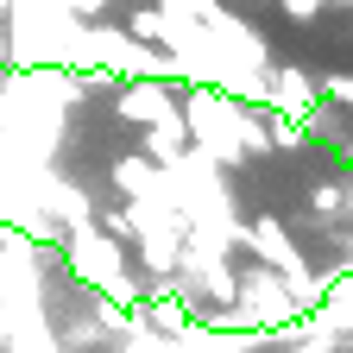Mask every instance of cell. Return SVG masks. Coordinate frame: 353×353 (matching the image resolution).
<instances>
[{
    "label": "cell",
    "mask_w": 353,
    "mask_h": 353,
    "mask_svg": "<svg viewBox=\"0 0 353 353\" xmlns=\"http://www.w3.org/2000/svg\"><path fill=\"white\" fill-rule=\"evenodd\" d=\"M176 114H183L190 152H202L208 164H246V158H265V152H272L259 108H246V101H234V95H221V88H190Z\"/></svg>",
    "instance_id": "1"
},
{
    "label": "cell",
    "mask_w": 353,
    "mask_h": 353,
    "mask_svg": "<svg viewBox=\"0 0 353 353\" xmlns=\"http://www.w3.org/2000/svg\"><path fill=\"white\" fill-rule=\"evenodd\" d=\"M63 252H70V278L88 284L101 303H120V309L139 303V284H132V272H126L120 240H108L95 221H76V228L63 234Z\"/></svg>",
    "instance_id": "2"
},
{
    "label": "cell",
    "mask_w": 353,
    "mask_h": 353,
    "mask_svg": "<svg viewBox=\"0 0 353 353\" xmlns=\"http://www.w3.org/2000/svg\"><path fill=\"white\" fill-rule=\"evenodd\" d=\"M126 214H132V246H139V259L152 265L158 278H164V272H176V252H183L190 228H183V214L170 208V196H164V190L132 196V202H126Z\"/></svg>",
    "instance_id": "3"
},
{
    "label": "cell",
    "mask_w": 353,
    "mask_h": 353,
    "mask_svg": "<svg viewBox=\"0 0 353 353\" xmlns=\"http://www.w3.org/2000/svg\"><path fill=\"white\" fill-rule=\"evenodd\" d=\"M170 88L176 82H158V76H132V82H120V95H114V114L126 120V126H152V120H164L176 101H170Z\"/></svg>",
    "instance_id": "4"
},
{
    "label": "cell",
    "mask_w": 353,
    "mask_h": 353,
    "mask_svg": "<svg viewBox=\"0 0 353 353\" xmlns=\"http://www.w3.org/2000/svg\"><path fill=\"white\" fill-rule=\"evenodd\" d=\"M265 108L290 114V120H316L322 88H316V76H303V70H272V76H265Z\"/></svg>",
    "instance_id": "5"
},
{
    "label": "cell",
    "mask_w": 353,
    "mask_h": 353,
    "mask_svg": "<svg viewBox=\"0 0 353 353\" xmlns=\"http://www.w3.org/2000/svg\"><path fill=\"white\" fill-rule=\"evenodd\" d=\"M176 152H190V132H183V114H164V120H152V126H139V158H152V164H164V158H176Z\"/></svg>",
    "instance_id": "6"
},
{
    "label": "cell",
    "mask_w": 353,
    "mask_h": 353,
    "mask_svg": "<svg viewBox=\"0 0 353 353\" xmlns=\"http://www.w3.org/2000/svg\"><path fill=\"white\" fill-rule=\"evenodd\" d=\"M114 183L126 190V202L132 196H152L158 190V164L152 158H114Z\"/></svg>",
    "instance_id": "7"
},
{
    "label": "cell",
    "mask_w": 353,
    "mask_h": 353,
    "mask_svg": "<svg viewBox=\"0 0 353 353\" xmlns=\"http://www.w3.org/2000/svg\"><path fill=\"white\" fill-rule=\"evenodd\" d=\"M265 139H272L278 152H296V145L316 139V132H309V120H290V114H272V108H265Z\"/></svg>",
    "instance_id": "8"
},
{
    "label": "cell",
    "mask_w": 353,
    "mask_h": 353,
    "mask_svg": "<svg viewBox=\"0 0 353 353\" xmlns=\"http://www.w3.org/2000/svg\"><path fill=\"white\" fill-rule=\"evenodd\" d=\"M316 214L347 221V214H353V190H347V183H322V190H316Z\"/></svg>",
    "instance_id": "9"
},
{
    "label": "cell",
    "mask_w": 353,
    "mask_h": 353,
    "mask_svg": "<svg viewBox=\"0 0 353 353\" xmlns=\"http://www.w3.org/2000/svg\"><path fill=\"white\" fill-rule=\"evenodd\" d=\"M95 228H101L108 240H120V246H132V214H126V208H108V214L95 221Z\"/></svg>",
    "instance_id": "10"
},
{
    "label": "cell",
    "mask_w": 353,
    "mask_h": 353,
    "mask_svg": "<svg viewBox=\"0 0 353 353\" xmlns=\"http://www.w3.org/2000/svg\"><path fill=\"white\" fill-rule=\"evenodd\" d=\"M126 32L139 38V44H158V7H132V19H126Z\"/></svg>",
    "instance_id": "11"
},
{
    "label": "cell",
    "mask_w": 353,
    "mask_h": 353,
    "mask_svg": "<svg viewBox=\"0 0 353 353\" xmlns=\"http://www.w3.org/2000/svg\"><path fill=\"white\" fill-rule=\"evenodd\" d=\"M316 88H322V101H334V108H347V114H353V76H322Z\"/></svg>",
    "instance_id": "12"
},
{
    "label": "cell",
    "mask_w": 353,
    "mask_h": 353,
    "mask_svg": "<svg viewBox=\"0 0 353 353\" xmlns=\"http://www.w3.org/2000/svg\"><path fill=\"white\" fill-rule=\"evenodd\" d=\"M284 13H290V19H303V26H309V19H316V13H322V0H284Z\"/></svg>",
    "instance_id": "13"
},
{
    "label": "cell",
    "mask_w": 353,
    "mask_h": 353,
    "mask_svg": "<svg viewBox=\"0 0 353 353\" xmlns=\"http://www.w3.org/2000/svg\"><path fill=\"white\" fill-rule=\"evenodd\" d=\"M13 341V322H7V309H0V347H7Z\"/></svg>",
    "instance_id": "14"
},
{
    "label": "cell",
    "mask_w": 353,
    "mask_h": 353,
    "mask_svg": "<svg viewBox=\"0 0 353 353\" xmlns=\"http://www.w3.org/2000/svg\"><path fill=\"white\" fill-rule=\"evenodd\" d=\"M7 13H13V0H0V19H7Z\"/></svg>",
    "instance_id": "15"
},
{
    "label": "cell",
    "mask_w": 353,
    "mask_h": 353,
    "mask_svg": "<svg viewBox=\"0 0 353 353\" xmlns=\"http://www.w3.org/2000/svg\"><path fill=\"white\" fill-rule=\"evenodd\" d=\"M259 353H278V347H259Z\"/></svg>",
    "instance_id": "16"
}]
</instances>
